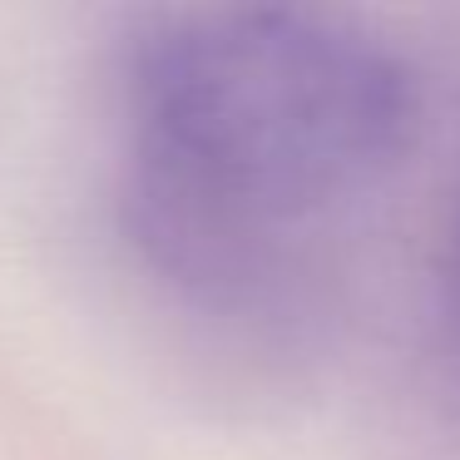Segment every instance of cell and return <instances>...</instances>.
Instances as JSON below:
<instances>
[{"label":"cell","instance_id":"2","mask_svg":"<svg viewBox=\"0 0 460 460\" xmlns=\"http://www.w3.org/2000/svg\"><path fill=\"white\" fill-rule=\"evenodd\" d=\"M456 292H460V243H456Z\"/></svg>","mask_w":460,"mask_h":460},{"label":"cell","instance_id":"1","mask_svg":"<svg viewBox=\"0 0 460 460\" xmlns=\"http://www.w3.org/2000/svg\"><path fill=\"white\" fill-rule=\"evenodd\" d=\"M110 223L173 317L262 332L307 302L317 243L396 173L416 84L341 21L169 5L110 55Z\"/></svg>","mask_w":460,"mask_h":460}]
</instances>
